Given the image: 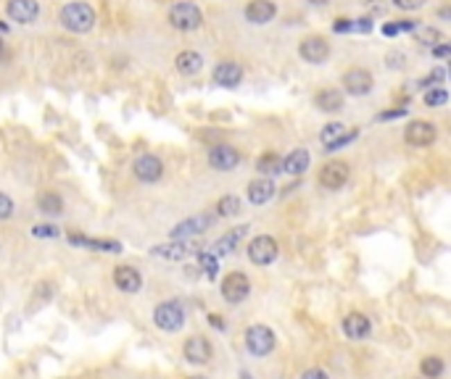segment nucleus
<instances>
[{"instance_id": "f257e3e1", "label": "nucleus", "mask_w": 451, "mask_h": 379, "mask_svg": "<svg viewBox=\"0 0 451 379\" xmlns=\"http://www.w3.org/2000/svg\"><path fill=\"white\" fill-rule=\"evenodd\" d=\"M61 24L67 26L69 32H90L95 24V11L87 3H69L67 8L61 11Z\"/></svg>"}, {"instance_id": "f03ea898", "label": "nucleus", "mask_w": 451, "mask_h": 379, "mask_svg": "<svg viewBox=\"0 0 451 379\" xmlns=\"http://www.w3.org/2000/svg\"><path fill=\"white\" fill-rule=\"evenodd\" d=\"M198 253H201L198 240H174V243H167V245H156V248H151V256H156V258H167V261H185V258L198 256Z\"/></svg>"}, {"instance_id": "7ed1b4c3", "label": "nucleus", "mask_w": 451, "mask_h": 379, "mask_svg": "<svg viewBox=\"0 0 451 379\" xmlns=\"http://www.w3.org/2000/svg\"><path fill=\"white\" fill-rule=\"evenodd\" d=\"M169 24L174 29H180V32H193V29H198L203 24V13L193 3H177L169 11Z\"/></svg>"}, {"instance_id": "20e7f679", "label": "nucleus", "mask_w": 451, "mask_h": 379, "mask_svg": "<svg viewBox=\"0 0 451 379\" xmlns=\"http://www.w3.org/2000/svg\"><path fill=\"white\" fill-rule=\"evenodd\" d=\"M153 321H156V327L164 329V332H177V329L185 324V311H182L180 303H174V301L159 303V306L153 308Z\"/></svg>"}, {"instance_id": "39448f33", "label": "nucleus", "mask_w": 451, "mask_h": 379, "mask_svg": "<svg viewBox=\"0 0 451 379\" xmlns=\"http://www.w3.org/2000/svg\"><path fill=\"white\" fill-rule=\"evenodd\" d=\"M246 348L253 355H269L275 351V332L264 324H253L246 329Z\"/></svg>"}, {"instance_id": "423d86ee", "label": "nucleus", "mask_w": 451, "mask_h": 379, "mask_svg": "<svg viewBox=\"0 0 451 379\" xmlns=\"http://www.w3.org/2000/svg\"><path fill=\"white\" fill-rule=\"evenodd\" d=\"M248 292H251V282H248V276L243 274V272H230V274L222 279V298L227 303H243L248 298Z\"/></svg>"}, {"instance_id": "0eeeda50", "label": "nucleus", "mask_w": 451, "mask_h": 379, "mask_svg": "<svg viewBox=\"0 0 451 379\" xmlns=\"http://www.w3.org/2000/svg\"><path fill=\"white\" fill-rule=\"evenodd\" d=\"M278 253H280L278 243H275L269 235H259L248 243V258H251V263H256V266H266V263H272L275 258H278Z\"/></svg>"}, {"instance_id": "6e6552de", "label": "nucleus", "mask_w": 451, "mask_h": 379, "mask_svg": "<svg viewBox=\"0 0 451 379\" xmlns=\"http://www.w3.org/2000/svg\"><path fill=\"white\" fill-rule=\"evenodd\" d=\"M357 134H359L357 130L346 132V124L332 121V124H325V130L319 132V140L325 145V150H341V148H346Z\"/></svg>"}, {"instance_id": "1a4fd4ad", "label": "nucleus", "mask_w": 451, "mask_h": 379, "mask_svg": "<svg viewBox=\"0 0 451 379\" xmlns=\"http://www.w3.org/2000/svg\"><path fill=\"white\" fill-rule=\"evenodd\" d=\"M212 224H214V216H209V213H198V216H190V219L177 224L172 232H169V237H172V240H190V237L206 232Z\"/></svg>"}, {"instance_id": "9d476101", "label": "nucleus", "mask_w": 451, "mask_h": 379, "mask_svg": "<svg viewBox=\"0 0 451 379\" xmlns=\"http://www.w3.org/2000/svg\"><path fill=\"white\" fill-rule=\"evenodd\" d=\"M404 140L409 145H414V148H425V145H430L436 140V127L430 121H423V118L409 121L407 130H404Z\"/></svg>"}, {"instance_id": "9b49d317", "label": "nucleus", "mask_w": 451, "mask_h": 379, "mask_svg": "<svg viewBox=\"0 0 451 379\" xmlns=\"http://www.w3.org/2000/svg\"><path fill=\"white\" fill-rule=\"evenodd\" d=\"M182 355H185V361L198 364V367L201 364H209L212 361V342L206 340V337H201V335H193L182 345Z\"/></svg>"}, {"instance_id": "f8f14e48", "label": "nucleus", "mask_w": 451, "mask_h": 379, "mask_svg": "<svg viewBox=\"0 0 451 379\" xmlns=\"http://www.w3.org/2000/svg\"><path fill=\"white\" fill-rule=\"evenodd\" d=\"M133 171H135V177H137L140 182L151 184V182H159V179H161V174H164V164H161V158L146 153V156H140L133 164Z\"/></svg>"}, {"instance_id": "ddd939ff", "label": "nucleus", "mask_w": 451, "mask_h": 379, "mask_svg": "<svg viewBox=\"0 0 451 379\" xmlns=\"http://www.w3.org/2000/svg\"><path fill=\"white\" fill-rule=\"evenodd\" d=\"M209 164L216 171H232L240 164V153L232 145H214L209 150Z\"/></svg>"}, {"instance_id": "4468645a", "label": "nucleus", "mask_w": 451, "mask_h": 379, "mask_svg": "<svg viewBox=\"0 0 451 379\" xmlns=\"http://www.w3.org/2000/svg\"><path fill=\"white\" fill-rule=\"evenodd\" d=\"M298 55L304 58L306 64H325V58L330 55V45H327V39L322 37H306L298 45Z\"/></svg>"}, {"instance_id": "2eb2a0df", "label": "nucleus", "mask_w": 451, "mask_h": 379, "mask_svg": "<svg viewBox=\"0 0 451 379\" xmlns=\"http://www.w3.org/2000/svg\"><path fill=\"white\" fill-rule=\"evenodd\" d=\"M348 179V166L341 164V161H330V164H325L322 171H319V184L325 187V190H341Z\"/></svg>"}, {"instance_id": "dca6fc26", "label": "nucleus", "mask_w": 451, "mask_h": 379, "mask_svg": "<svg viewBox=\"0 0 451 379\" xmlns=\"http://www.w3.org/2000/svg\"><path fill=\"white\" fill-rule=\"evenodd\" d=\"M343 87L348 95H367L372 90V74L367 69H351V71H346L343 74Z\"/></svg>"}, {"instance_id": "f3484780", "label": "nucleus", "mask_w": 451, "mask_h": 379, "mask_svg": "<svg viewBox=\"0 0 451 379\" xmlns=\"http://www.w3.org/2000/svg\"><path fill=\"white\" fill-rule=\"evenodd\" d=\"M6 11L19 24H32L40 13V6H37V0H8Z\"/></svg>"}, {"instance_id": "a211bd4d", "label": "nucleus", "mask_w": 451, "mask_h": 379, "mask_svg": "<svg viewBox=\"0 0 451 379\" xmlns=\"http://www.w3.org/2000/svg\"><path fill=\"white\" fill-rule=\"evenodd\" d=\"M114 285L121 292L133 295V292H137V290L143 288V276H140V272L135 266H117L114 269Z\"/></svg>"}, {"instance_id": "6ab92c4d", "label": "nucleus", "mask_w": 451, "mask_h": 379, "mask_svg": "<svg viewBox=\"0 0 451 379\" xmlns=\"http://www.w3.org/2000/svg\"><path fill=\"white\" fill-rule=\"evenodd\" d=\"M275 13H278V8L272 0H251L246 6V19L251 24H269L275 19Z\"/></svg>"}, {"instance_id": "aec40b11", "label": "nucleus", "mask_w": 451, "mask_h": 379, "mask_svg": "<svg viewBox=\"0 0 451 379\" xmlns=\"http://www.w3.org/2000/svg\"><path fill=\"white\" fill-rule=\"evenodd\" d=\"M248 232V227H235V229H230L227 235H222L216 243L212 245V250L209 253H214L216 258H222V256H230V253H235V248L240 245V240H243V235Z\"/></svg>"}, {"instance_id": "412c9836", "label": "nucleus", "mask_w": 451, "mask_h": 379, "mask_svg": "<svg viewBox=\"0 0 451 379\" xmlns=\"http://www.w3.org/2000/svg\"><path fill=\"white\" fill-rule=\"evenodd\" d=\"M275 182L269 179V177H259V179H253L251 184H248V200H251L253 206H264V203H269L272 197H275Z\"/></svg>"}, {"instance_id": "4be33fe9", "label": "nucleus", "mask_w": 451, "mask_h": 379, "mask_svg": "<svg viewBox=\"0 0 451 379\" xmlns=\"http://www.w3.org/2000/svg\"><path fill=\"white\" fill-rule=\"evenodd\" d=\"M240 79H243V69L238 64H232V61H222L214 69V82L222 85V87H238Z\"/></svg>"}, {"instance_id": "5701e85b", "label": "nucleus", "mask_w": 451, "mask_h": 379, "mask_svg": "<svg viewBox=\"0 0 451 379\" xmlns=\"http://www.w3.org/2000/svg\"><path fill=\"white\" fill-rule=\"evenodd\" d=\"M343 332L351 340H364L370 335V319L364 314H348L343 321Z\"/></svg>"}, {"instance_id": "b1692460", "label": "nucleus", "mask_w": 451, "mask_h": 379, "mask_svg": "<svg viewBox=\"0 0 451 379\" xmlns=\"http://www.w3.org/2000/svg\"><path fill=\"white\" fill-rule=\"evenodd\" d=\"M309 161H312L309 150L298 148V150H293V153H288V156L282 158V171L291 174V177H298V174H304L309 169Z\"/></svg>"}, {"instance_id": "393cba45", "label": "nucleus", "mask_w": 451, "mask_h": 379, "mask_svg": "<svg viewBox=\"0 0 451 379\" xmlns=\"http://www.w3.org/2000/svg\"><path fill=\"white\" fill-rule=\"evenodd\" d=\"M69 243L74 245H85V248H93V250H108V253H121V243L117 240H93V237H85L77 235V232H69Z\"/></svg>"}, {"instance_id": "a878e982", "label": "nucleus", "mask_w": 451, "mask_h": 379, "mask_svg": "<svg viewBox=\"0 0 451 379\" xmlns=\"http://www.w3.org/2000/svg\"><path fill=\"white\" fill-rule=\"evenodd\" d=\"M174 66H177V71H180V74L193 77V74H198L201 69H203V58H201L196 51H182L177 58H174Z\"/></svg>"}, {"instance_id": "bb28decb", "label": "nucleus", "mask_w": 451, "mask_h": 379, "mask_svg": "<svg viewBox=\"0 0 451 379\" xmlns=\"http://www.w3.org/2000/svg\"><path fill=\"white\" fill-rule=\"evenodd\" d=\"M314 105L325 114H335L343 108V95L338 90H319L317 98H314Z\"/></svg>"}, {"instance_id": "cd10ccee", "label": "nucleus", "mask_w": 451, "mask_h": 379, "mask_svg": "<svg viewBox=\"0 0 451 379\" xmlns=\"http://www.w3.org/2000/svg\"><path fill=\"white\" fill-rule=\"evenodd\" d=\"M37 209L42 211V213H48V216H58V213H64V200H61V195H56V193H40L37 195Z\"/></svg>"}, {"instance_id": "c85d7f7f", "label": "nucleus", "mask_w": 451, "mask_h": 379, "mask_svg": "<svg viewBox=\"0 0 451 379\" xmlns=\"http://www.w3.org/2000/svg\"><path fill=\"white\" fill-rule=\"evenodd\" d=\"M256 169L262 177H272V174H280L282 171V158L278 153H264V156H259L256 161Z\"/></svg>"}, {"instance_id": "c756f323", "label": "nucleus", "mask_w": 451, "mask_h": 379, "mask_svg": "<svg viewBox=\"0 0 451 379\" xmlns=\"http://www.w3.org/2000/svg\"><path fill=\"white\" fill-rule=\"evenodd\" d=\"M420 374L425 379H438L443 374V361L438 355H425L423 364H420Z\"/></svg>"}, {"instance_id": "7c9ffc66", "label": "nucleus", "mask_w": 451, "mask_h": 379, "mask_svg": "<svg viewBox=\"0 0 451 379\" xmlns=\"http://www.w3.org/2000/svg\"><path fill=\"white\" fill-rule=\"evenodd\" d=\"M216 213H219V216H225V219H230V216H238V213H240V197H235V195L219 197V203H216Z\"/></svg>"}, {"instance_id": "2f4dec72", "label": "nucleus", "mask_w": 451, "mask_h": 379, "mask_svg": "<svg viewBox=\"0 0 451 379\" xmlns=\"http://www.w3.org/2000/svg\"><path fill=\"white\" fill-rule=\"evenodd\" d=\"M414 29H417L414 19H401V21H388V24H383V35L385 37H393L398 32H414Z\"/></svg>"}, {"instance_id": "473e14b6", "label": "nucleus", "mask_w": 451, "mask_h": 379, "mask_svg": "<svg viewBox=\"0 0 451 379\" xmlns=\"http://www.w3.org/2000/svg\"><path fill=\"white\" fill-rule=\"evenodd\" d=\"M198 263L203 269V274L209 279H216V274H219V258L214 253H198Z\"/></svg>"}, {"instance_id": "72a5a7b5", "label": "nucleus", "mask_w": 451, "mask_h": 379, "mask_svg": "<svg viewBox=\"0 0 451 379\" xmlns=\"http://www.w3.org/2000/svg\"><path fill=\"white\" fill-rule=\"evenodd\" d=\"M446 100H449V92H446V90H441V87H436V90H427V92H425V103H427V105H433V108H436V105H443V103H446Z\"/></svg>"}, {"instance_id": "f704fd0d", "label": "nucleus", "mask_w": 451, "mask_h": 379, "mask_svg": "<svg viewBox=\"0 0 451 379\" xmlns=\"http://www.w3.org/2000/svg\"><path fill=\"white\" fill-rule=\"evenodd\" d=\"M438 39H441V32H438V29H420V32H417V42H423V45L436 48Z\"/></svg>"}, {"instance_id": "c9c22d12", "label": "nucleus", "mask_w": 451, "mask_h": 379, "mask_svg": "<svg viewBox=\"0 0 451 379\" xmlns=\"http://www.w3.org/2000/svg\"><path fill=\"white\" fill-rule=\"evenodd\" d=\"M32 235L35 237H58V229L51 227V224H37V227H32Z\"/></svg>"}, {"instance_id": "e433bc0d", "label": "nucleus", "mask_w": 451, "mask_h": 379, "mask_svg": "<svg viewBox=\"0 0 451 379\" xmlns=\"http://www.w3.org/2000/svg\"><path fill=\"white\" fill-rule=\"evenodd\" d=\"M14 213V203H11V197L6 195V193H0V219H8Z\"/></svg>"}, {"instance_id": "4c0bfd02", "label": "nucleus", "mask_w": 451, "mask_h": 379, "mask_svg": "<svg viewBox=\"0 0 451 379\" xmlns=\"http://www.w3.org/2000/svg\"><path fill=\"white\" fill-rule=\"evenodd\" d=\"M425 0H393V6L401 8V11H417V8H423Z\"/></svg>"}, {"instance_id": "58836bf2", "label": "nucleus", "mask_w": 451, "mask_h": 379, "mask_svg": "<svg viewBox=\"0 0 451 379\" xmlns=\"http://www.w3.org/2000/svg\"><path fill=\"white\" fill-rule=\"evenodd\" d=\"M332 32H338V35H343V32H354V19H335Z\"/></svg>"}, {"instance_id": "ea45409f", "label": "nucleus", "mask_w": 451, "mask_h": 379, "mask_svg": "<svg viewBox=\"0 0 451 379\" xmlns=\"http://www.w3.org/2000/svg\"><path fill=\"white\" fill-rule=\"evenodd\" d=\"M433 55L436 58H449L451 61V42H438L436 48H433Z\"/></svg>"}, {"instance_id": "a19ab883", "label": "nucleus", "mask_w": 451, "mask_h": 379, "mask_svg": "<svg viewBox=\"0 0 451 379\" xmlns=\"http://www.w3.org/2000/svg\"><path fill=\"white\" fill-rule=\"evenodd\" d=\"M404 114H407V108H393V111H383L377 118H380V121H388V118H401Z\"/></svg>"}, {"instance_id": "79ce46f5", "label": "nucleus", "mask_w": 451, "mask_h": 379, "mask_svg": "<svg viewBox=\"0 0 451 379\" xmlns=\"http://www.w3.org/2000/svg\"><path fill=\"white\" fill-rule=\"evenodd\" d=\"M301 379H330L322 369H309V371H304L301 374Z\"/></svg>"}, {"instance_id": "37998d69", "label": "nucleus", "mask_w": 451, "mask_h": 379, "mask_svg": "<svg viewBox=\"0 0 451 379\" xmlns=\"http://www.w3.org/2000/svg\"><path fill=\"white\" fill-rule=\"evenodd\" d=\"M446 77V74H443V71H441V69H436V71H433V74H430V77H425L423 79V87H427V85H430V82H441V79Z\"/></svg>"}, {"instance_id": "c03bdc74", "label": "nucleus", "mask_w": 451, "mask_h": 379, "mask_svg": "<svg viewBox=\"0 0 451 379\" xmlns=\"http://www.w3.org/2000/svg\"><path fill=\"white\" fill-rule=\"evenodd\" d=\"M209 324H212V327H216V329H225V321H222L216 314H209Z\"/></svg>"}, {"instance_id": "a18cd8bd", "label": "nucleus", "mask_w": 451, "mask_h": 379, "mask_svg": "<svg viewBox=\"0 0 451 379\" xmlns=\"http://www.w3.org/2000/svg\"><path fill=\"white\" fill-rule=\"evenodd\" d=\"M438 16H441V19H451V6H446V8H438Z\"/></svg>"}, {"instance_id": "49530a36", "label": "nucleus", "mask_w": 451, "mask_h": 379, "mask_svg": "<svg viewBox=\"0 0 451 379\" xmlns=\"http://www.w3.org/2000/svg\"><path fill=\"white\" fill-rule=\"evenodd\" d=\"M240 379H253V377L248 374V371H240Z\"/></svg>"}, {"instance_id": "de8ad7c7", "label": "nucleus", "mask_w": 451, "mask_h": 379, "mask_svg": "<svg viewBox=\"0 0 451 379\" xmlns=\"http://www.w3.org/2000/svg\"><path fill=\"white\" fill-rule=\"evenodd\" d=\"M312 3H314V6H322V3H327V0H312Z\"/></svg>"}, {"instance_id": "09e8293b", "label": "nucleus", "mask_w": 451, "mask_h": 379, "mask_svg": "<svg viewBox=\"0 0 451 379\" xmlns=\"http://www.w3.org/2000/svg\"><path fill=\"white\" fill-rule=\"evenodd\" d=\"M0 58H3V39H0Z\"/></svg>"}, {"instance_id": "8fccbe9b", "label": "nucleus", "mask_w": 451, "mask_h": 379, "mask_svg": "<svg viewBox=\"0 0 451 379\" xmlns=\"http://www.w3.org/2000/svg\"><path fill=\"white\" fill-rule=\"evenodd\" d=\"M190 379H206V377H190Z\"/></svg>"}, {"instance_id": "3c124183", "label": "nucleus", "mask_w": 451, "mask_h": 379, "mask_svg": "<svg viewBox=\"0 0 451 379\" xmlns=\"http://www.w3.org/2000/svg\"><path fill=\"white\" fill-rule=\"evenodd\" d=\"M449 77H451V66H449Z\"/></svg>"}]
</instances>
